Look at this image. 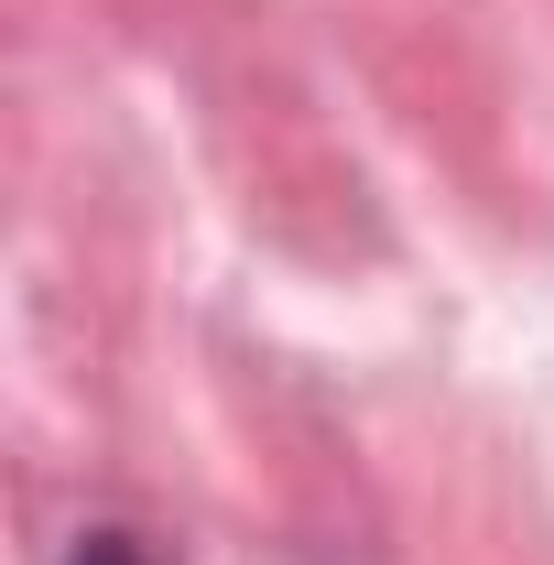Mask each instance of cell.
Returning <instances> with one entry per match:
<instances>
[{
	"mask_svg": "<svg viewBox=\"0 0 554 565\" xmlns=\"http://www.w3.org/2000/svg\"><path fill=\"white\" fill-rule=\"evenodd\" d=\"M76 565H152V555H141L131 533H87V544H76Z\"/></svg>",
	"mask_w": 554,
	"mask_h": 565,
	"instance_id": "1",
	"label": "cell"
}]
</instances>
